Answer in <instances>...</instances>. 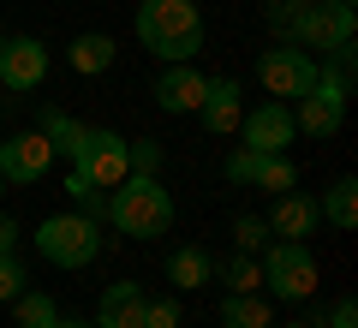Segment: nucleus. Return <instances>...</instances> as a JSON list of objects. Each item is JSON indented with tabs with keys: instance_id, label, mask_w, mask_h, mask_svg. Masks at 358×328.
Returning a JSON list of instances; mask_svg holds the SVG:
<instances>
[{
	"instance_id": "1",
	"label": "nucleus",
	"mask_w": 358,
	"mask_h": 328,
	"mask_svg": "<svg viewBox=\"0 0 358 328\" xmlns=\"http://www.w3.org/2000/svg\"><path fill=\"white\" fill-rule=\"evenodd\" d=\"M102 221L126 239H162L173 227V191L162 185L155 173H126L114 191H108V209Z\"/></svg>"
},
{
	"instance_id": "2",
	"label": "nucleus",
	"mask_w": 358,
	"mask_h": 328,
	"mask_svg": "<svg viewBox=\"0 0 358 328\" xmlns=\"http://www.w3.org/2000/svg\"><path fill=\"white\" fill-rule=\"evenodd\" d=\"M138 42L167 66L192 60L203 48V13L192 0H143L138 6Z\"/></svg>"
},
{
	"instance_id": "3",
	"label": "nucleus",
	"mask_w": 358,
	"mask_h": 328,
	"mask_svg": "<svg viewBox=\"0 0 358 328\" xmlns=\"http://www.w3.org/2000/svg\"><path fill=\"white\" fill-rule=\"evenodd\" d=\"M102 221H90V215H48L36 227V257L54 269H90L96 257H102Z\"/></svg>"
},
{
	"instance_id": "4",
	"label": "nucleus",
	"mask_w": 358,
	"mask_h": 328,
	"mask_svg": "<svg viewBox=\"0 0 358 328\" xmlns=\"http://www.w3.org/2000/svg\"><path fill=\"white\" fill-rule=\"evenodd\" d=\"M317 280H322V269H317V257H310L305 239H275V245H268V257H263V287L275 292V299L305 304L310 292H317Z\"/></svg>"
},
{
	"instance_id": "5",
	"label": "nucleus",
	"mask_w": 358,
	"mask_h": 328,
	"mask_svg": "<svg viewBox=\"0 0 358 328\" xmlns=\"http://www.w3.org/2000/svg\"><path fill=\"white\" fill-rule=\"evenodd\" d=\"M358 30V13L352 0H305L293 13V24H287V36H293V48H341V42H352Z\"/></svg>"
},
{
	"instance_id": "6",
	"label": "nucleus",
	"mask_w": 358,
	"mask_h": 328,
	"mask_svg": "<svg viewBox=\"0 0 358 328\" xmlns=\"http://www.w3.org/2000/svg\"><path fill=\"white\" fill-rule=\"evenodd\" d=\"M257 84H263V96L275 101H299L310 84H317V54L310 48H263L257 54Z\"/></svg>"
},
{
	"instance_id": "7",
	"label": "nucleus",
	"mask_w": 358,
	"mask_h": 328,
	"mask_svg": "<svg viewBox=\"0 0 358 328\" xmlns=\"http://www.w3.org/2000/svg\"><path fill=\"white\" fill-rule=\"evenodd\" d=\"M239 138H245V150H257V155H287V143L299 138L293 101H275V96H268L263 108H251V114L239 120Z\"/></svg>"
},
{
	"instance_id": "8",
	"label": "nucleus",
	"mask_w": 358,
	"mask_h": 328,
	"mask_svg": "<svg viewBox=\"0 0 358 328\" xmlns=\"http://www.w3.org/2000/svg\"><path fill=\"white\" fill-rule=\"evenodd\" d=\"M341 120H346V90L329 84V78L317 72V84L293 101V126L305 131V138H334V131H341Z\"/></svg>"
},
{
	"instance_id": "9",
	"label": "nucleus",
	"mask_w": 358,
	"mask_h": 328,
	"mask_svg": "<svg viewBox=\"0 0 358 328\" xmlns=\"http://www.w3.org/2000/svg\"><path fill=\"white\" fill-rule=\"evenodd\" d=\"M78 173H84L90 185L114 191L120 179L131 173V162H126V138H120V131H108V126H90V138H84V155H78Z\"/></svg>"
},
{
	"instance_id": "10",
	"label": "nucleus",
	"mask_w": 358,
	"mask_h": 328,
	"mask_svg": "<svg viewBox=\"0 0 358 328\" xmlns=\"http://www.w3.org/2000/svg\"><path fill=\"white\" fill-rule=\"evenodd\" d=\"M48 167H54V143L42 131H13L0 143V179L6 185H36Z\"/></svg>"
},
{
	"instance_id": "11",
	"label": "nucleus",
	"mask_w": 358,
	"mask_h": 328,
	"mask_svg": "<svg viewBox=\"0 0 358 328\" xmlns=\"http://www.w3.org/2000/svg\"><path fill=\"white\" fill-rule=\"evenodd\" d=\"M48 66L54 60L36 36H6V48H0V84L13 90V96H30V90H42Z\"/></svg>"
},
{
	"instance_id": "12",
	"label": "nucleus",
	"mask_w": 358,
	"mask_h": 328,
	"mask_svg": "<svg viewBox=\"0 0 358 328\" xmlns=\"http://www.w3.org/2000/svg\"><path fill=\"white\" fill-rule=\"evenodd\" d=\"M268 221V239H310V233L322 227V209H317V197H310V191H281V197H275V209L263 215Z\"/></svg>"
},
{
	"instance_id": "13",
	"label": "nucleus",
	"mask_w": 358,
	"mask_h": 328,
	"mask_svg": "<svg viewBox=\"0 0 358 328\" xmlns=\"http://www.w3.org/2000/svg\"><path fill=\"white\" fill-rule=\"evenodd\" d=\"M245 90L233 84V78H209L203 84V101H197V120H203V131H215V138H227V131H239L245 120Z\"/></svg>"
},
{
	"instance_id": "14",
	"label": "nucleus",
	"mask_w": 358,
	"mask_h": 328,
	"mask_svg": "<svg viewBox=\"0 0 358 328\" xmlns=\"http://www.w3.org/2000/svg\"><path fill=\"white\" fill-rule=\"evenodd\" d=\"M203 84H209V78L197 72L192 60L167 66V72L155 78V108H162V114H197V101H203Z\"/></svg>"
},
{
	"instance_id": "15",
	"label": "nucleus",
	"mask_w": 358,
	"mask_h": 328,
	"mask_svg": "<svg viewBox=\"0 0 358 328\" xmlns=\"http://www.w3.org/2000/svg\"><path fill=\"white\" fill-rule=\"evenodd\" d=\"M143 299H150V292H143L138 280L102 287V304H96V322L90 328H143Z\"/></svg>"
},
{
	"instance_id": "16",
	"label": "nucleus",
	"mask_w": 358,
	"mask_h": 328,
	"mask_svg": "<svg viewBox=\"0 0 358 328\" xmlns=\"http://www.w3.org/2000/svg\"><path fill=\"white\" fill-rule=\"evenodd\" d=\"M114 60H120V48H114V36H102V30H78V36H72V48H66V66H72L78 78L108 72Z\"/></svg>"
},
{
	"instance_id": "17",
	"label": "nucleus",
	"mask_w": 358,
	"mask_h": 328,
	"mask_svg": "<svg viewBox=\"0 0 358 328\" xmlns=\"http://www.w3.org/2000/svg\"><path fill=\"white\" fill-rule=\"evenodd\" d=\"M36 131L54 143V155H66V162L78 167V155H84V138H90V126H84V120H72L66 108H42Z\"/></svg>"
},
{
	"instance_id": "18",
	"label": "nucleus",
	"mask_w": 358,
	"mask_h": 328,
	"mask_svg": "<svg viewBox=\"0 0 358 328\" xmlns=\"http://www.w3.org/2000/svg\"><path fill=\"white\" fill-rule=\"evenodd\" d=\"M167 280H173L179 292H197L215 280V263H209L203 245H179V251H167Z\"/></svg>"
},
{
	"instance_id": "19",
	"label": "nucleus",
	"mask_w": 358,
	"mask_h": 328,
	"mask_svg": "<svg viewBox=\"0 0 358 328\" xmlns=\"http://www.w3.org/2000/svg\"><path fill=\"white\" fill-rule=\"evenodd\" d=\"M317 209H322V221H329V227L352 233V227H358V179L341 173V179H334V185L317 197Z\"/></svg>"
},
{
	"instance_id": "20",
	"label": "nucleus",
	"mask_w": 358,
	"mask_h": 328,
	"mask_svg": "<svg viewBox=\"0 0 358 328\" xmlns=\"http://www.w3.org/2000/svg\"><path fill=\"white\" fill-rule=\"evenodd\" d=\"M221 328H275V311H268L263 292H227L221 299Z\"/></svg>"
},
{
	"instance_id": "21",
	"label": "nucleus",
	"mask_w": 358,
	"mask_h": 328,
	"mask_svg": "<svg viewBox=\"0 0 358 328\" xmlns=\"http://www.w3.org/2000/svg\"><path fill=\"white\" fill-rule=\"evenodd\" d=\"M251 185L281 197V191H293V185H299V167L287 162V155H257V162H251Z\"/></svg>"
},
{
	"instance_id": "22",
	"label": "nucleus",
	"mask_w": 358,
	"mask_h": 328,
	"mask_svg": "<svg viewBox=\"0 0 358 328\" xmlns=\"http://www.w3.org/2000/svg\"><path fill=\"white\" fill-rule=\"evenodd\" d=\"M13 316H18V328H54V316H60V311H54V299H48V292H18V299H13Z\"/></svg>"
},
{
	"instance_id": "23",
	"label": "nucleus",
	"mask_w": 358,
	"mask_h": 328,
	"mask_svg": "<svg viewBox=\"0 0 358 328\" xmlns=\"http://www.w3.org/2000/svg\"><path fill=\"white\" fill-rule=\"evenodd\" d=\"M66 197H72V203H78V215H90V221H102V209H108V191H102V185H90L78 167L66 173Z\"/></svg>"
},
{
	"instance_id": "24",
	"label": "nucleus",
	"mask_w": 358,
	"mask_h": 328,
	"mask_svg": "<svg viewBox=\"0 0 358 328\" xmlns=\"http://www.w3.org/2000/svg\"><path fill=\"white\" fill-rule=\"evenodd\" d=\"M227 292H263V263L251 251H239L227 263Z\"/></svg>"
},
{
	"instance_id": "25",
	"label": "nucleus",
	"mask_w": 358,
	"mask_h": 328,
	"mask_svg": "<svg viewBox=\"0 0 358 328\" xmlns=\"http://www.w3.org/2000/svg\"><path fill=\"white\" fill-rule=\"evenodd\" d=\"M233 245L257 257V251L268 245V221H263V215H239V221H233Z\"/></svg>"
},
{
	"instance_id": "26",
	"label": "nucleus",
	"mask_w": 358,
	"mask_h": 328,
	"mask_svg": "<svg viewBox=\"0 0 358 328\" xmlns=\"http://www.w3.org/2000/svg\"><path fill=\"white\" fill-rule=\"evenodd\" d=\"M126 162H131V173H155L162 167V143L155 138H126Z\"/></svg>"
},
{
	"instance_id": "27",
	"label": "nucleus",
	"mask_w": 358,
	"mask_h": 328,
	"mask_svg": "<svg viewBox=\"0 0 358 328\" xmlns=\"http://www.w3.org/2000/svg\"><path fill=\"white\" fill-rule=\"evenodd\" d=\"M18 292H24V263H18V251H0V299L13 304Z\"/></svg>"
},
{
	"instance_id": "28",
	"label": "nucleus",
	"mask_w": 358,
	"mask_h": 328,
	"mask_svg": "<svg viewBox=\"0 0 358 328\" xmlns=\"http://www.w3.org/2000/svg\"><path fill=\"white\" fill-rule=\"evenodd\" d=\"M143 328H179V299H143Z\"/></svg>"
},
{
	"instance_id": "29",
	"label": "nucleus",
	"mask_w": 358,
	"mask_h": 328,
	"mask_svg": "<svg viewBox=\"0 0 358 328\" xmlns=\"http://www.w3.org/2000/svg\"><path fill=\"white\" fill-rule=\"evenodd\" d=\"M251 162H257V150H245V143L227 155V179L233 185H251Z\"/></svg>"
},
{
	"instance_id": "30",
	"label": "nucleus",
	"mask_w": 358,
	"mask_h": 328,
	"mask_svg": "<svg viewBox=\"0 0 358 328\" xmlns=\"http://www.w3.org/2000/svg\"><path fill=\"white\" fill-rule=\"evenodd\" d=\"M329 328H358V299H352V292L329 304Z\"/></svg>"
},
{
	"instance_id": "31",
	"label": "nucleus",
	"mask_w": 358,
	"mask_h": 328,
	"mask_svg": "<svg viewBox=\"0 0 358 328\" xmlns=\"http://www.w3.org/2000/svg\"><path fill=\"white\" fill-rule=\"evenodd\" d=\"M299 6H305V0H268V24H275V30H287Z\"/></svg>"
},
{
	"instance_id": "32",
	"label": "nucleus",
	"mask_w": 358,
	"mask_h": 328,
	"mask_svg": "<svg viewBox=\"0 0 358 328\" xmlns=\"http://www.w3.org/2000/svg\"><path fill=\"white\" fill-rule=\"evenodd\" d=\"M0 251H18V221L13 215H0Z\"/></svg>"
},
{
	"instance_id": "33",
	"label": "nucleus",
	"mask_w": 358,
	"mask_h": 328,
	"mask_svg": "<svg viewBox=\"0 0 358 328\" xmlns=\"http://www.w3.org/2000/svg\"><path fill=\"white\" fill-rule=\"evenodd\" d=\"M54 328H90V322H72V316H54Z\"/></svg>"
},
{
	"instance_id": "34",
	"label": "nucleus",
	"mask_w": 358,
	"mask_h": 328,
	"mask_svg": "<svg viewBox=\"0 0 358 328\" xmlns=\"http://www.w3.org/2000/svg\"><path fill=\"white\" fill-rule=\"evenodd\" d=\"M281 328H317V322H281Z\"/></svg>"
},
{
	"instance_id": "35",
	"label": "nucleus",
	"mask_w": 358,
	"mask_h": 328,
	"mask_svg": "<svg viewBox=\"0 0 358 328\" xmlns=\"http://www.w3.org/2000/svg\"><path fill=\"white\" fill-rule=\"evenodd\" d=\"M0 48H6V30H0Z\"/></svg>"
},
{
	"instance_id": "36",
	"label": "nucleus",
	"mask_w": 358,
	"mask_h": 328,
	"mask_svg": "<svg viewBox=\"0 0 358 328\" xmlns=\"http://www.w3.org/2000/svg\"><path fill=\"white\" fill-rule=\"evenodd\" d=\"M0 197H6V179H0Z\"/></svg>"
}]
</instances>
